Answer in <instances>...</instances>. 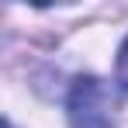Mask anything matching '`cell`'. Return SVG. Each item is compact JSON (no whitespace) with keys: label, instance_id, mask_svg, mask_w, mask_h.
<instances>
[{"label":"cell","instance_id":"7a4b0ae2","mask_svg":"<svg viewBox=\"0 0 128 128\" xmlns=\"http://www.w3.org/2000/svg\"><path fill=\"white\" fill-rule=\"evenodd\" d=\"M118 83H121V90H128V38L118 52Z\"/></svg>","mask_w":128,"mask_h":128},{"label":"cell","instance_id":"6da1fadb","mask_svg":"<svg viewBox=\"0 0 128 128\" xmlns=\"http://www.w3.org/2000/svg\"><path fill=\"white\" fill-rule=\"evenodd\" d=\"M111 111L114 100L107 94V86L94 76L76 80L73 94H69V121L73 128H107L111 125Z\"/></svg>","mask_w":128,"mask_h":128}]
</instances>
